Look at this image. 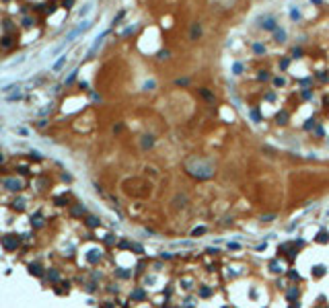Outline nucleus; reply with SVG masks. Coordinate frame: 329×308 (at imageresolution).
<instances>
[{"label":"nucleus","mask_w":329,"mask_h":308,"mask_svg":"<svg viewBox=\"0 0 329 308\" xmlns=\"http://www.w3.org/2000/svg\"><path fill=\"white\" fill-rule=\"evenodd\" d=\"M185 171H187V175H192L195 179H210L214 175V164L206 158L192 156L185 162Z\"/></svg>","instance_id":"nucleus-1"},{"label":"nucleus","mask_w":329,"mask_h":308,"mask_svg":"<svg viewBox=\"0 0 329 308\" xmlns=\"http://www.w3.org/2000/svg\"><path fill=\"white\" fill-rule=\"evenodd\" d=\"M202 35H204L202 23H193L192 29H189V39H192V41H198V39H202Z\"/></svg>","instance_id":"nucleus-2"},{"label":"nucleus","mask_w":329,"mask_h":308,"mask_svg":"<svg viewBox=\"0 0 329 308\" xmlns=\"http://www.w3.org/2000/svg\"><path fill=\"white\" fill-rule=\"evenodd\" d=\"M140 146H142V150H150L152 146H154V136H150V134L142 136L140 138Z\"/></svg>","instance_id":"nucleus-3"},{"label":"nucleus","mask_w":329,"mask_h":308,"mask_svg":"<svg viewBox=\"0 0 329 308\" xmlns=\"http://www.w3.org/2000/svg\"><path fill=\"white\" fill-rule=\"evenodd\" d=\"M2 245H4V249H17L19 238H17V236H13V234H8V236H4V238H2Z\"/></svg>","instance_id":"nucleus-4"},{"label":"nucleus","mask_w":329,"mask_h":308,"mask_svg":"<svg viewBox=\"0 0 329 308\" xmlns=\"http://www.w3.org/2000/svg\"><path fill=\"white\" fill-rule=\"evenodd\" d=\"M261 27L265 29V31H272V33H274L276 29H278V25H276V19H274V17H267V19H263Z\"/></svg>","instance_id":"nucleus-5"},{"label":"nucleus","mask_w":329,"mask_h":308,"mask_svg":"<svg viewBox=\"0 0 329 308\" xmlns=\"http://www.w3.org/2000/svg\"><path fill=\"white\" fill-rule=\"evenodd\" d=\"M4 187L10 191H19L21 189V181L19 179H4Z\"/></svg>","instance_id":"nucleus-6"},{"label":"nucleus","mask_w":329,"mask_h":308,"mask_svg":"<svg viewBox=\"0 0 329 308\" xmlns=\"http://www.w3.org/2000/svg\"><path fill=\"white\" fill-rule=\"evenodd\" d=\"M286 37H288V33H286L282 27H278V29L274 31V41H276V43H284V41H286Z\"/></svg>","instance_id":"nucleus-7"},{"label":"nucleus","mask_w":329,"mask_h":308,"mask_svg":"<svg viewBox=\"0 0 329 308\" xmlns=\"http://www.w3.org/2000/svg\"><path fill=\"white\" fill-rule=\"evenodd\" d=\"M249 119H251L253 123H261V111L257 109V107L249 109Z\"/></svg>","instance_id":"nucleus-8"},{"label":"nucleus","mask_w":329,"mask_h":308,"mask_svg":"<svg viewBox=\"0 0 329 308\" xmlns=\"http://www.w3.org/2000/svg\"><path fill=\"white\" fill-rule=\"evenodd\" d=\"M105 35H107V33H101V35H99V37H97V41H95V43H93V48H91V51H89V58H91V55H93V54H95L97 49H99V45H101V43H103V39H105Z\"/></svg>","instance_id":"nucleus-9"},{"label":"nucleus","mask_w":329,"mask_h":308,"mask_svg":"<svg viewBox=\"0 0 329 308\" xmlns=\"http://www.w3.org/2000/svg\"><path fill=\"white\" fill-rule=\"evenodd\" d=\"M288 117H290V115H288L286 111H280V113L276 115V121L280 123V125H284V123H288Z\"/></svg>","instance_id":"nucleus-10"},{"label":"nucleus","mask_w":329,"mask_h":308,"mask_svg":"<svg viewBox=\"0 0 329 308\" xmlns=\"http://www.w3.org/2000/svg\"><path fill=\"white\" fill-rule=\"evenodd\" d=\"M243 68H245V66H243V64H241V62H234L233 64V74H243Z\"/></svg>","instance_id":"nucleus-11"},{"label":"nucleus","mask_w":329,"mask_h":308,"mask_svg":"<svg viewBox=\"0 0 329 308\" xmlns=\"http://www.w3.org/2000/svg\"><path fill=\"white\" fill-rule=\"evenodd\" d=\"M251 51H255V54H265V48H263V45H261V43H253V45H251Z\"/></svg>","instance_id":"nucleus-12"},{"label":"nucleus","mask_w":329,"mask_h":308,"mask_svg":"<svg viewBox=\"0 0 329 308\" xmlns=\"http://www.w3.org/2000/svg\"><path fill=\"white\" fill-rule=\"evenodd\" d=\"M290 17H292V21H298L300 19V10H298L296 6H292L290 8Z\"/></svg>","instance_id":"nucleus-13"},{"label":"nucleus","mask_w":329,"mask_h":308,"mask_svg":"<svg viewBox=\"0 0 329 308\" xmlns=\"http://www.w3.org/2000/svg\"><path fill=\"white\" fill-rule=\"evenodd\" d=\"M323 273H325V267H323V265H319V267L313 269V275H315V277H321Z\"/></svg>","instance_id":"nucleus-14"},{"label":"nucleus","mask_w":329,"mask_h":308,"mask_svg":"<svg viewBox=\"0 0 329 308\" xmlns=\"http://www.w3.org/2000/svg\"><path fill=\"white\" fill-rule=\"evenodd\" d=\"M199 95L204 97V99H208V101H212V93H210V90H206V89H202V90H199Z\"/></svg>","instance_id":"nucleus-15"},{"label":"nucleus","mask_w":329,"mask_h":308,"mask_svg":"<svg viewBox=\"0 0 329 308\" xmlns=\"http://www.w3.org/2000/svg\"><path fill=\"white\" fill-rule=\"evenodd\" d=\"M257 80H261V82L269 80V74H265V70H261V72H259V76H257Z\"/></svg>","instance_id":"nucleus-16"},{"label":"nucleus","mask_w":329,"mask_h":308,"mask_svg":"<svg viewBox=\"0 0 329 308\" xmlns=\"http://www.w3.org/2000/svg\"><path fill=\"white\" fill-rule=\"evenodd\" d=\"M29 273H33V275H39V265H29Z\"/></svg>","instance_id":"nucleus-17"},{"label":"nucleus","mask_w":329,"mask_h":308,"mask_svg":"<svg viewBox=\"0 0 329 308\" xmlns=\"http://www.w3.org/2000/svg\"><path fill=\"white\" fill-rule=\"evenodd\" d=\"M99 257H101V255L97 253V251H91V255H89V261H91V263H95V261L99 259Z\"/></svg>","instance_id":"nucleus-18"},{"label":"nucleus","mask_w":329,"mask_h":308,"mask_svg":"<svg viewBox=\"0 0 329 308\" xmlns=\"http://www.w3.org/2000/svg\"><path fill=\"white\" fill-rule=\"evenodd\" d=\"M87 224H89L91 228H95V226H99V220H97V218H89V220H87Z\"/></svg>","instance_id":"nucleus-19"},{"label":"nucleus","mask_w":329,"mask_h":308,"mask_svg":"<svg viewBox=\"0 0 329 308\" xmlns=\"http://www.w3.org/2000/svg\"><path fill=\"white\" fill-rule=\"evenodd\" d=\"M292 58H302V49L300 48H294V49H292Z\"/></svg>","instance_id":"nucleus-20"},{"label":"nucleus","mask_w":329,"mask_h":308,"mask_svg":"<svg viewBox=\"0 0 329 308\" xmlns=\"http://www.w3.org/2000/svg\"><path fill=\"white\" fill-rule=\"evenodd\" d=\"M154 86H157V82H154V80H148L146 84H144V89H146V90H152Z\"/></svg>","instance_id":"nucleus-21"},{"label":"nucleus","mask_w":329,"mask_h":308,"mask_svg":"<svg viewBox=\"0 0 329 308\" xmlns=\"http://www.w3.org/2000/svg\"><path fill=\"white\" fill-rule=\"evenodd\" d=\"M311 97H313V90H311V89L302 90V99H311Z\"/></svg>","instance_id":"nucleus-22"},{"label":"nucleus","mask_w":329,"mask_h":308,"mask_svg":"<svg viewBox=\"0 0 329 308\" xmlns=\"http://www.w3.org/2000/svg\"><path fill=\"white\" fill-rule=\"evenodd\" d=\"M177 84H179V86H187V84H189V78H179Z\"/></svg>","instance_id":"nucleus-23"},{"label":"nucleus","mask_w":329,"mask_h":308,"mask_svg":"<svg viewBox=\"0 0 329 308\" xmlns=\"http://www.w3.org/2000/svg\"><path fill=\"white\" fill-rule=\"evenodd\" d=\"M274 84H276V86H284V84H286V78H276Z\"/></svg>","instance_id":"nucleus-24"},{"label":"nucleus","mask_w":329,"mask_h":308,"mask_svg":"<svg viewBox=\"0 0 329 308\" xmlns=\"http://www.w3.org/2000/svg\"><path fill=\"white\" fill-rule=\"evenodd\" d=\"M84 212V207H82V205H76L74 210H72V214H74V216H78V214H82Z\"/></svg>","instance_id":"nucleus-25"},{"label":"nucleus","mask_w":329,"mask_h":308,"mask_svg":"<svg viewBox=\"0 0 329 308\" xmlns=\"http://www.w3.org/2000/svg\"><path fill=\"white\" fill-rule=\"evenodd\" d=\"M288 66H290V60H288V58H286V60H282V62H280V68H282V70H286Z\"/></svg>","instance_id":"nucleus-26"},{"label":"nucleus","mask_w":329,"mask_h":308,"mask_svg":"<svg viewBox=\"0 0 329 308\" xmlns=\"http://www.w3.org/2000/svg\"><path fill=\"white\" fill-rule=\"evenodd\" d=\"M169 51H158V60H167V58H169Z\"/></svg>","instance_id":"nucleus-27"},{"label":"nucleus","mask_w":329,"mask_h":308,"mask_svg":"<svg viewBox=\"0 0 329 308\" xmlns=\"http://www.w3.org/2000/svg\"><path fill=\"white\" fill-rule=\"evenodd\" d=\"M132 296H134V298H138V300H142V298H144V292H142V290H138V292H134Z\"/></svg>","instance_id":"nucleus-28"},{"label":"nucleus","mask_w":329,"mask_h":308,"mask_svg":"<svg viewBox=\"0 0 329 308\" xmlns=\"http://www.w3.org/2000/svg\"><path fill=\"white\" fill-rule=\"evenodd\" d=\"M14 207H19V210H23V207H25V201H23V199H19V201H14Z\"/></svg>","instance_id":"nucleus-29"},{"label":"nucleus","mask_w":329,"mask_h":308,"mask_svg":"<svg viewBox=\"0 0 329 308\" xmlns=\"http://www.w3.org/2000/svg\"><path fill=\"white\" fill-rule=\"evenodd\" d=\"M204 232H206L204 226H202V228H195V230H193V236H198V234H204Z\"/></svg>","instance_id":"nucleus-30"},{"label":"nucleus","mask_w":329,"mask_h":308,"mask_svg":"<svg viewBox=\"0 0 329 308\" xmlns=\"http://www.w3.org/2000/svg\"><path fill=\"white\" fill-rule=\"evenodd\" d=\"M265 99L267 101H276V93H265Z\"/></svg>","instance_id":"nucleus-31"},{"label":"nucleus","mask_w":329,"mask_h":308,"mask_svg":"<svg viewBox=\"0 0 329 308\" xmlns=\"http://www.w3.org/2000/svg\"><path fill=\"white\" fill-rule=\"evenodd\" d=\"M48 277H49V279H52V281H56V279H58V277H60V275L56 273V271H49V275H48Z\"/></svg>","instance_id":"nucleus-32"},{"label":"nucleus","mask_w":329,"mask_h":308,"mask_svg":"<svg viewBox=\"0 0 329 308\" xmlns=\"http://www.w3.org/2000/svg\"><path fill=\"white\" fill-rule=\"evenodd\" d=\"M313 127V119H307V123H304V130H311Z\"/></svg>","instance_id":"nucleus-33"},{"label":"nucleus","mask_w":329,"mask_h":308,"mask_svg":"<svg viewBox=\"0 0 329 308\" xmlns=\"http://www.w3.org/2000/svg\"><path fill=\"white\" fill-rule=\"evenodd\" d=\"M300 84H302V86H304V89H308V86H311V80H308V78H304V80H302Z\"/></svg>","instance_id":"nucleus-34"},{"label":"nucleus","mask_w":329,"mask_h":308,"mask_svg":"<svg viewBox=\"0 0 329 308\" xmlns=\"http://www.w3.org/2000/svg\"><path fill=\"white\" fill-rule=\"evenodd\" d=\"M315 134H319V136H323L325 131H323V127H321V125H319V127H315Z\"/></svg>","instance_id":"nucleus-35"},{"label":"nucleus","mask_w":329,"mask_h":308,"mask_svg":"<svg viewBox=\"0 0 329 308\" xmlns=\"http://www.w3.org/2000/svg\"><path fill=\"white\" fill-rule=\"evenodd\" d=\"M56 201H58V203H60V205H64V201H68V199H66V197H58V199H56Z\"/></svg>","instance_id":"nucleus-36"},{"label":"nucleus","mask_w":329,"mask_h":308,"mask_svg":"<svg viewBox=\"0 0 329 308\" xmlns=\"http://www.w3.org/2000/svg\"><path fill=\"white\" fill-rule=\"evenodd\" d=\"M323 0H313V4H321Z\"/></svg>","instance_id":"nucleus-37"}]
</instances>
